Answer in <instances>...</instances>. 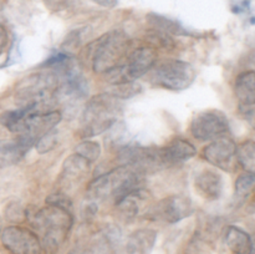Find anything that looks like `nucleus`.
Segmentation results:
<instances>
[{
  "label": "nucleus",
  "mask_w": 255,
  "mask_h": 254,
  "mask_svg": "<svg viewBox=\"0 0 255 254\" xmlns=\"http://www.w3.org/2000/svg\"><path fill=\"white\" fill-rule=\"evenodd\" d=\"M25 217L30 226L39 233L41 251L45 254H56L59 252L74 223L71 209L55 204H47L39 209L29 208L25 211Z\"/></svg>",
  "instance_id": "f257e3e1"
},
{
  "label": "nucleus",
  "mask_w": 255,
  "mask_h": 254,
  "mask_svg": "<svg viewBox=\"0 0 255 254\" xmlns=\"http://www.w3.org/2000/svg\"><path fill=\"white\" fill-rule=\"evenodd\" d=\"M142 177L143 173L136 168L122 164L95 178L89 184L87 197L94 203L107 198H114L117 202L126 194L142 188Z\"/></svg>",
  "instance_id": "f03ea898"
},
{
  "label": "nucleus",
  "mask_w": 255,
  "mask_h": 254,
  "mask_svg": "<svg viewBox=\"0 0 255 254\" xmlns=\"http://www.w3.org/2000/svg\"><path fill=\"white\" fill-rule=\"evenodd\" d=\"M121 112V101L114 94H100L92 97L82 111L79 134L82 138L101 134L116 124Z\"/></svg>",
  "instance_id": "7ed1b4c3"
},
{
  "label": "nucleus",
  "mask_w": 255,
  "mask_h": 254,
  "mask_svg": "<svg viewBox=\"0 0 255 254\" xmlns=\"http://www.w3.org/2000/svg\"><path fill=\"white\" fill-rule=\"evenodd\" d=\"M129 47V39L122 30H114L96 41L92 54V69L97 74H106L120 66Z\"/></svg>",
  "instance_id": "20e7f679"
},
{
  "label": "nucleus",
  "mask_w": 255,
  "mask_h": 254,
  "mask_svg": "<svg viewBox=\"0 0 255 254\" xmlns=\"http://www.w3.org/2000/svg\"><path fill=\"white\" fill-rule=\"evenodd\" d=\"M59 79L52 71L37 72L24 77L15 90V99L21 106H45L54 99Z\"/></svg>",
  "instance_id": "39448f33"
},
{
  "label": "nucleus",
  "mask_w": 255,
  "mask_h": 254,
  "mask_svg": "<svg viewBox=\"0 0 255 254\" xmlns=\"http://www.w3.org/2000/svg\"><path fill=\"white\" fill-rule=\"evenodd\" d=\"M157 54L152 47L142 46L133 50L126 62L105 74V79L114 85L132 84L153 67Z\"/></svg>",
  "instance_id": "423d86ee"
},
{
  "label": "nucleus",
  "mask_w": 255,
  "mask_h": 254,
  "mask_svg": "<svg viewBox=\"0 0 255 254\" xmlns=\"http://www.w3.org/2000/svg\"><path fill=\"white\" fill-rule=\"evenodd\" d=\"M196 80V70L189 62L182 60H166L154 67L151 82L154 86L171 91H182Z\"/></svg>",
  "instance_id": "0eeeda50"
},
{
  "label": "nucleus",
  "mask_w": 255,
  "mask_h": 254,
  "mask_svg": "<svg viewBox=\"0 0 255 254\" xmlns=\"http://www.w3.org/2000/svg\"><path fill=\"white\" fill-rule=\"evenodd\" d=\"M229 131L227 115L218 110H208L194 116L191 124V133L199 141H209L223 137Z\"/></svg>",
  "instance_id": "6e6552de"
},
{
  "label": "nucleus",
  "mask_w": 255,
  "mask_h": 254,
  "mask_svg": "<svg viewBox=\"0 0 255 254\" xmlns=\"http://www.w3.org/2000/svg\"><path fill=\"white\" fill-rule=\"evenodd\" d=\"M193 212V202L189 197L169 196L154 204L148 211V216L153 217V219L174 224L188 218Z\"/></svg>",
  "instance_id": "1a4fd4ad"
},
{
  "label": "nucleus",
  "mask_w": 255,
  "mask_h": 254,
  "mask_svg": "<svg viewBox=\"0 0 255 254\" xmlns=\"http://www.w3.org/2000/svg\"><path fill=\"white\" fill-rule=\"evenodd\" d=\"M1 243L11 254H41L39 237L20 226L6 227L1 232Z\"/></svg>",
  "instance_id": "9d476101"
},
{
  "label": "nucleus",
  "mask_w": 255,
  "mask_h": 254,
  "mask_svg": "<svg viewBox=\"0 0 255 254\" xmlns=\"http://www.w3.org/2000/svg\"><path fill=\"white\" fill-rule=\"evenodd\" d=\"M203 158L214 167L232 172L237 162V144L228 137H219L213 139L203 149Z\"/></svg>",
  "instance_id": "9b49d317"
},
{
  "label": "nucleus",
  "mask_w": 255,
  "mask_h": 254,
  "mask_svg": "<svg viewBox=\"0 0 255 254\" xmlns=\"http://www.w3.org/2000/svg\"><path fill=\"white\" fill-rule=\"evenodd\" d=\"M237 99L239 101V110L247 119H253L255 102V74L254 71H246L239 75L234 85Z\"/></svg>",
  "instance_id": "f8f14e48"
},
{
  "label": "nucleus",
  "mask_w": 255,
  "mask_h": 254,
  "mask_svg": "<svg viewBox=\"0 0 255 254\" xmlns=\"http://www.w3.org/2000/svg\"><path fill=\"white\" fill-rule=\"evenodd\" d=\"M32 146L34 142L21 134L14 139H0V168L19 163Z\"/></svg>",
  "instance_id": "ddd939ff"
},
{
  "label": "nucleus",
  "mask_w": 255,
  "mask_h": 254,
  "mask_svg": "<svg viewBox=\"0 0 255 254\" xmlns=\"http://www.w3.org/2000/svg\"><path fill=\"white\" fill-rule=\"evenodd\" d=\"M194 188L207 201H217L223 192V178L213 169H202L194 177Z\"/></svg>",
  "instance_id": "4468645a"
},
{
  "label": "nucleus",
  "mask_w": 255,
  "mask_h": 254,
  "mask_svg": "<svg viewBox=\"0 0 255 254\" xmlns=\"http://www.w3.org/2000/svg\"><path fill=\"white\" fill-rule=\"evenodd\" d=\"M159 149H161V156L164 166H171V164L188 161V159L193 158L197 153L196 147L191 142L181 138V137H176L167 146Z\"/></svg>",
  "instance_id": "2eb2a0df"
},
{
  "label": "nucleus",
  "mask_w": 255,
  "mask_h": 254,
  "mask_svg": "<svg viewBox=\"0 0 255 254\" xmlns=\"http://www.w3.org/2000/svg\"><path fill=\"white\" fill-rule=\"evenodd\" d=\"M39 110H45V107L39 106V105H27V106H21L16 110H9L0 115V124L10 132L21 134L27 120Z\"/></svg>",
  "instance_id": "dca6fc26"
},
{
  "label": "nucleus",
  "mask_w": 255,
  "mask_h": 254,
  "mask_svg": "<svg viewBox=\"0 0 255 254\" xmlns=\"http://www.w3.org/2000/svg\"><path fill=\"white\" fill-rule=\"evenodd\" d=\"M90 168H91L90 162L80 157L79 154L74 153L64 162L60 179L64 186H74L75 183L82 181V178L90 172Z\"/></svg>",
  "instance_id": "f3484780"
},
{
  "label": "nucleus",
  "mask_w": 255,
  "mask_h": 254,
  "mask_svg": "<svg viewBox=\"0 0 255 254\" xmlns=\"http://www.w3.org/2000/svg\"><path fill=\"white\" fill-rule=\"evenodd\" d=\"M157 233L151 229H139L129 236L126 244L128 254H148L156 243Z\"/></svg>",
  "instance_id": "a211bd4d"
},
{
  "label": "nucleus",
  "mask_w": 255,
  "mask_h": 254,
  "mask_svg": "<svg viewBox=\"0 0 255 254\" xmlns=\"http://www.w3.org/2000/svg\"><path fill=\"white\" fill-rule=\"evenodd\" d=\"M224 241L234 254H248L254 248L252 237L236 226H229L227 228Z\"/></svg>",
  "instance_id": "6ab92c4d"
},
{
  "label": "nucleus",
  "mask_w": 255,
  "mask_h": 254,
  "mask_svg": "<svg viewBox=\"0 0 255 254\" xmlns=\"http://www.w3.org/2000/svg\"><path fill=\"white\" fill-rule=\"evenodd\" d=\"M146 198L147 192L142 187L115 202V206L125 219H132L138 214L142 202L146 201Z\"/></svg>",
  "instance_id": "aec40b11"
},
{
  "label": "nucleus",
  "mask_w": 255,
  "mask_h": 254,
  "mask_svg": "<svg viewBox=\"0 0 255 254\" xmlns=\"http://www.w3.org/2000/svg\"><path fill=\"white\" fill-rule=\"evenodd\" d=\"M148 21L154 29L161 31L162 34H171L176 35V36H189V35H192V32L188 31L181 22L169 19V17L162 16V15L149 14Z\"/></svg>",
  "instance_id": "412c9836"
},
{
  "label": "nucleus",
  "mask_w": 255,
  "mask_h": 254,
  "mask_svg": "<svg viewBox=\"0 0 255 254\" xmlns=\"http://www.w3.org/2000/svg\"><path fill=\"white\" fill-rule=\"evenodd\" d=\"M237 161L246 172L254 173L255 171V143L253 141H246L237 147Z\"/></svg>",
  "instance_id": "4be33fe9"
},
{
  "label": "nucleus",
  "mask_w": 255,
  "mask_h": 254,
  "mask_svg": "<svg viewBox=\"0 0 255 254\" xmlns=\"http://www.w3.org/2000/svg\"><path fill=\"white\" fill-rule=\"evenodd\" d=\"M75 153L79 154L84 159H86L90 163H94L101 156V144L96 141H82L75 147Z\"/></svg>",
  "instance_id": "5701e85b"
},
{
  "label": "nucleus",
  "mask_w": 255,
  "mask_h": 254,
  "mask_svg": "<svg viewBox=\"0 0 255 254\" xmlns=\"http://www.w3.org/2000/svg\"><path fill=\"white\" fill-rule=\"evenodd\" d=\"M255 183V174L251 172H246V173L241 174L236 182V198L244 199L251 194L253 191Z\"/></svg>",
  "instance_id": "b1692460"
},
{
  "label": "nucleus",
  "mask_w": 255,
  "mask_h": 254,
  "mask_svg": "<svg viewBox=\"0 0 255 254\" xmlns=\"http://www.w3.org/2000/svg\"><path fill=\"white\" fill-rule=\"evenodd\" d=\"M57 143V133L55 129L47 132L44 136L40 137L36 142H35V147H36L39 153H47L51 149L55 148Z\"/></svg>",
  "instance_id": "393cba45"
},
{
  "label": "nucleus",
  "mask_w": 255,
  "mask_h": 254,
  "mask_svg": "<svg viewBox=\"0 0 255 254\" xmlns=\"http://www.w3.org/2000/svg\"><path fill=\"white\" fill-rule=\"evenodd\" d=\"M85 31H86L85 29H77V30H74L72 32H70V34L66 36V39H65L64 44H62V47L67 51V50L75 49V47L79 46V45L81 44L82 39H84Z\"/></svg>",
  "instance_id": "a878e982"
},
{
  "label": "nucleus",
  "mask_w": 255,
  "mask_h": 254,
  "mask_svg": "<svg viewBox=\"0 0 255 254\" xmlns=\"http://www.w3.org/2000/svg\"><path fill=\"white\" fill-rule=\"evenodd\" d=\"M109 237L106 238V241L101 242V243H97L95 246L89 247V248L81 249V251H75L71 254H110V242Z\"/></svg>",
  "instance_id": "bb28decb"
},
{
  "label": "nucleus",
  "mask_w": 255,
  "mask_h": 254,
  "mask_svg": "<svg viewBox=\"0 0 255 254\" xmlns=\"http://www.w3.org/2000/svg\"><path fill=\"white\" fill-rule=\"evenodd\" d=\"M7 44V32L6 30L4 29V26L0 25V54L5 50Z\"/></svg>",
  "instance_id": "cd10ccee"
},
{
  "label": "nucleus",
  "mask_w": 255,
  "mask_h": 254,
  "mask_svg": "<svg viewBox=\"0 0 255 254\" xmlns=\"http://www.w3.org/2000/svg\"><path fill=\"white\" fill-rule=\"evenodd\" d=\"M91 1H94L95 4L100 5V6L114 7V6H116L119 0H91Z\"/></svg>",
  "instance_id": "c85d7f7f"
},
{
  "label": "nucleus",
  "mask_w": 255,
  "mask_h": 254,
  "mask_svg": "<svg viewBox=\"0 0 255 254\" xmlns=\"http://www.w3.org/2000/svg\"><path fill=\"white\" fill-rule=\"evenodd\" d=\"M248 254H254V248L253 249H252V251L251 252H249V253Z\"/></svg>",
  "instance_id": "c756f323"
}]
</instances>
